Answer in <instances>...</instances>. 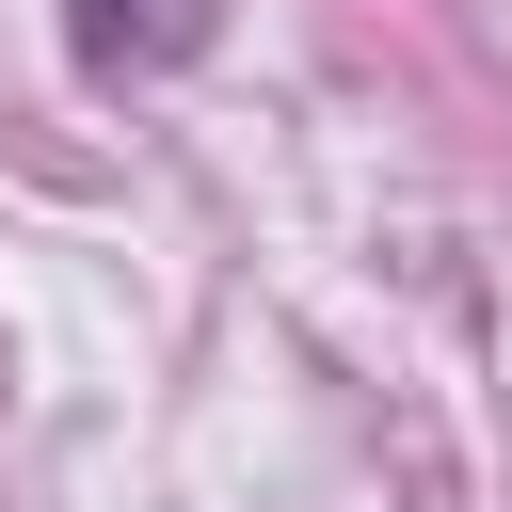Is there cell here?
Here are the masks:
<instances>
[{"mask_svg":"<svg viewBox=\"0 0 512 512\" xmlns=\"http://www.w3.org/2000/svg\"><path fill=\"white\" fill-rule=\"evenodd\" d=\"M64 32H80L96 80H160V64H192L224 32V0H64Z\"/></svg>","mask_w":512,"mask_h":512,"instance_id":"1","label":"cell"}]
</instances>
